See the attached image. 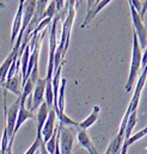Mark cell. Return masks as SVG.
<instances>
[{
    "mask_svg": "<svg viewBox=\"0 0 147 154\" xmlns=\"http://www.w3.org/2000/svg\"><path fill=\"white\" fill-rule=\"evenodd\" d=\"M142 49L140 48L138 37L133 31V49H132V61L129 68V75L126 82V92L129 93L140 74V66H141V57H142Z\"/></svg>",
    "mask_w": 147,
    "mask_h": 154,
    "instance_id": "obj_1",
    "label": "cell"
},
{
    "mask_svg": "<svg viewBox=\"0 0 147 154\" xmlns=\"http://www.w3.org/2000/svg\"><path fill=\"white\" fill-rule=\"evenodd\" d=\"M145 81H146V69H142L140 71V78L138 80V84L135 86V90H134V93H133V97L128 104V108L123 115V118L121 121V125H120V129L116 134V136H120L123 139V134H124V127H126V123H127V119L129 115L134 111L138 110V106H139V103H140V97H141V92H142V88L145 86Z\"/></svg>",
    "mask_w": 147,
    "mask_h": 154,
    "instance_id": "obj_2",
    "label": "cell"
},
{
    "mask_svg": "<svg viewBox=\"0 0 147 154\" xmlns=\"http://www.w3.org/2000/svg\"><path fill=\"white\" fill-rule=\"evenodd\" d=\"M59 125L58 140L60 154H73L75 139H77V127H64Z\"/></svg>",
    "mask_w": 147,
    "mask_h": 154,
    "instance_id": "obj_3",
    "label": "cell"
},
{
    "mask_svg": "<svg viewBox=\"0 0 147 154\" xmlns=\"http://www.w3.org/2000/svg\"><path fill=\"white\" fill-rule=\"evenodd\" d=\"M59 16L56 14L52 23H50V34H49V57H48V67H47V75L45 80L52 81V78L54 74V54H55V49H56V26L59 23Z\"/></svg>",
    "mask_w": 147,
    "mask_h": 154,
    "instance_id": "obj_4",
    "label": "cell"
},
{
    "mask_svg": "<svg viewBox=\"0 0 147 154\" xmlns=\"http://www.w3.org/2000/svg\"><path fill=\"white\" fill-rule=\"evenodd\" d=\"M129 5V10H130V16H132V22H133V28H134V32L138 37L139 41V44H140V48L142 50H146V45H147V29H146V24L144 23V20L140 18L139 13L134 10V7L128 2Z\"/></svg>",
    "mask_w": 147,
    "mask_h": 154,
    "instance_id": "obj_5",
    "label": "cell"
},
{
    "mask_svg": "<svg viewBox=\"0 0 147 154\" xmlns=\"http://www.w3.org/2000/svg\"><path fill=\"white\" fill-rule=\"evenodd\" d=\"M19 106H20V97L16 98V100L11 104V106L8 109H6V104L4 103V117H5L4 127L6 128V131H7V136L10 140L8 143L11 142V139H12V134H13V129H14Z\"/></svg>",
    "mask_w": 147,
    "mask_h": 154,
    "instance_id": "obj_6",
    "label": "cell"
},
{
    "mask_svg": "<svg viewBox=\"0 0 147 154\" xmlns=\"http://www.w3.org/2000/svg\"><path fill=\"white\" fill-rule=\"evenodd\" d=\"M111 1L110 0H102V1H98V0H87L86 4H87V10H86V17L84 19V22L81 23L80 28L81 29H85L90 25V23L95 19V17L98 14L99 11H102L104 7H107Z\"/></svg>",
    "mask_w": 147,
    "mask_h": 154,
    "instance_id": "obj_7",
    "label": "cell"
},
{
    "mask_svg": "<svg viewBox=\"0 0 147 154\" xmlns=\"http://www.w3.org/2000/svg\"><path fill=\"white\" fill-rule=\"evenodd\" d=\"M45 84L47 80L45 78H38L34 86L33 90V97L30 99V105H29V110L31 112L36 111L38 106L44 102V90H45Z\"/></svg>",
    "mask_w": 147,
    "mask_h": 154,
    "instance_id": "obj_8",
    "label": "cell"
},
{
    "mask_svg": "<svg viewBox=\"0 0 147 154\" xmlns=\"http://www.w3.org/2000/svg\"><path fill=\"white\" fill-rule=\"evenodd\" d=\"M28 119H35V112H31V111L25 106V103H22V102H20V106H19V110H18V115H17V119H16V124H14L12 139H11V142L8 143V147H12V143H13V141H14L16 135L18 134L20 127H22ZM8 147H7V148H8Z\"/></svg>",
    "mask_w": 147,
    "mask_h": 154,
    "instance_id": "obj_9",
    "label": "cell"
},
{
    "mask_svg": "<svg viewBox=\"0 0 147 154\" xmlns=\"http://www.w3.org/2000/svg\"><path fill=\"white\" fill-rule=\"evenodd\" d=\"M22 87H23V80H22V74H20V68L16 72V74L8 80H5L2 84V88L5 92H11L13 93L17 98L20 97L22 93Z\"/></svg>",
    "mask_w": 147,
    "mask_h": 154,
    "instance_id": "obj_10",
    "label": "cell"
},
{
    "mask_svg": "<svg viewBox=\"0 0 147 154\" xmlns=\"http://www.w3.org/2000/svg\"><path fill=\"white\" fill-rule=\"evenodd\" d=\"M58 117H56V112L54 110H50L49 111V115L47 117L44 124H43V128H42V131H41V137H42V142L45 143L50 137L52 135L54 134L55 129L58 125H55V122H56Z\"/></svg>",
    "mask_w": 147,
    "mask_h": 154,
    "instance_id": "obj_11",
    "label": "cell"
},
{
    "mask_svg": "<svg viewBox=\"0 0 147 154\" xmlns=\"http://www.w3.org/2000/svg\"><path fill=\"white\" fill-rule=\"evenodd\" d=\"M78 128V127H77ZM77 140H78V142H79V145L84 148V149H86L89 154H101L98 152V149H97V147L95 146V143H93V141H92V139L90 137V135L87 134V131L86 130H83V129H77Z\"/></svg>",
    "mask_w": 147,
    "mask_h": 154,
    "instance_id": "obj_12",
    "label": "cell"
},
{
    "mask_svg": "<svg viewBox=\"0 0 147 154\" xmlns=\"http://www.w3.org/2000/svg\"><path fill=\"white\" fill-rule=\"evenodd\" d=\"M23 2L24 0H20L18 4V8H17V12L14 14V18H13V23H12V29H11V39H10V43L11 45L13 47L14 45V41L17 39V36L20 31V28H22V12H23Z\"/></svg>",
    "mask_w": 147,
    "mask_h": 154,
    "instance_id": "obj_13",
    "label": "cell"
},
{
    "mask_svg": "<svg viewBox=\"0 0 147 154\" xmlns=\"http://www.w3.org/2000/svg\"><path fill=\"white\" fill-rule=\"evenodd\" d=\"M49 111L50 110L44 102L36 110V115H35V119H34L36 122V137H41V131H42V128H43V124H44L47 117L49 115Z\"/></svg>",
    "mask_w": 147,
    "mask_h": 154,
    "instance_id": "obj_14",
    "label": "cell"
},
{
    "mask_svg": "<svg viewBox=\"0 0 147 154\" xmlns=\"http://www.w3.org/2000/svg\"><path fill=\"white\" fill-rule=\"evenodd\" d=\"M99 112H101V108L98 105H95L92 111L90 112V115L86 118H84L81 122H78V128L83 129V130H87L90 127H92L97 122V119L99 117Z\"/></svg>",
    "mask_w": 147,
    "mask_h": 154,
    "instance_id": "obj_15",
    "label": "cell"
},
{
    "mask_svg": "<svg viewBox=\"0 0 147 154\" xmlns=\"http://www.w3.org/2000/svg\"><path fill=\"white\" fill-rule=\"evenodd\" d=\"M17 56H18V51L12 48L11 53L7 55V57L5 59V61L0 65V80H1V81H5V80H6V75H7V73H8V69H10V67H11L12 62L18 60Z\"/></svg>",
    "mask_w": 147,
    "mask_h": 154,
    "instance_id": "obj_16",
    "label": "cell"
},
{
    "mask_svg": "<svg viewBox=\"0 0 147 154\" xmlns=\"http://www.w3.org/2000/svg\"><path fill=\"white\" fill-rule=\"evenodd\" d=\"M66 84L67 80L66 79H61L60 82V87H59V93H58V105H56V117L60 115L65 114V105H66V100H65V93H66Z\"/></svg>",
    "mask_w": 147,
    "mask_h": 154,
    "instance_id": "obj_17",
    "label": "cell"
},
{
    "mask_svg": "<svg viewBox=\"0 0 147 154\" xmlns=\"http://www.w3.org/2000/svg\"><path fill=\"white\" fill-rule=\"evenodd\" d=\"M136 122H138V110L134 111V112H132V114L129 115V117H128V119H127V123H126V127H124L123 140H127V139L132 135V131H133V129H134Z\"/></svg>",
    "mask_w": 147,
    "mask_h": 154,
    "instance_id": "obj_18",
    "label": "cell"
},
{
    "mask_svg": "<svg viewBox=\"0 0 147 154\" xmlns=\"http://www.w3.org/2000/svg\"><path fill=\"white\" fill-rule=\"evenodd\" d=\"M44 103L49 108V110H54V93L52 87V81L47 80L45 90H44Z\"/></svg>",
    "mask_w": 147,
    "mask_h": 154,
    "instance_id": "obj_19",
    "label": "cell"
},
{
    "mask_svg": "<svg viewBox=\"0 0 147 154\" xmlns=\"http://www.w3.org/2000/svg\"><path fill=\"white\" fill-rule=\"evenodd\" d=\"M146 133H147V129L146 128H144V129H141L140 131H138L136 134H134V135H130L127 140H123V143H122V147L123 148H128L129 146H132L134 142H136L138 140H140V139H142V137H145L146 136ZM121 147V148H122Z\"/></svg>",
    "mask_w": 147,
    "mask_h": 154,
    "instance_id": "obj_20",
    "label": "cell"
},
{
    "mask_svg": "<svg viewBox=\"0 0 147 154\" xmlns=\"http://www.w3.org/2000/svg\"><path fill=\"white\" fill-rule=\"evenodd\" d=\"M56 14H58V12H56V7H55V0H53V1H48V5H47V7H45V10H44L43 18L53 19Z\"/></svg>",
    "mask_w": 147,
    "mask_h": 154,
    "instance_id": "obj_21",
    "label": "cell"
},
{
    "mask_svg": "<svg viewBox=\"0 0 147 154\" xmlns=\"http://www.w3.org/2000/svg\"><path fill=\"white\" fill-rule=\"evenodd\" d=\"M42 143V137H35V141L33 142V145L28 148V151L24 154H36L38 152V148Z\"/></svg>",
    "mask_w": 147,
    "mask_h": 154,
    "instance_id": "obj_22",
    "label": "cell"
},
{
    "mask_svg": "<svg viewBox=\"0 0 147 154\" xmlns=\"http://www.w3.org/2000/svg\"><path fill=\"white\" fill-rule=\"evenodd\" d=\"M38 151H39V154H49L48 152H47V149H45V147H44V143H43V142L41 143V146H39Z\"/></svg>",
    "mask_w": 147,
    "mask_h": 154,
    "instance_id": "obj_23",
    "label": "cell"
},
{
    "mask_svg": "<svg viewBox=\"0 0 147 154\" xmlns=\"http://www.w3.org/2000/svg\"><path fill=\"white\" fill-rule=\"evenodd\" d=\"M127 152H128V148H121V151H120V154H127Z\"/></svg>",
    "mask_w": 147,
    "mask_h": 154,
    "instance_id": "obj_24",
    "label": "cell"
},
{
    "mask_svg": "<svg viewBox=\"0 0 147 154\" xmlns=\"http://www.w3.org/2000/svg\"><path fill=\"white\" fill-rule=\"evenodd\" d=\"M4 82H5V81H1V80H0V86H2V84H4Z\"/></svg>",
    "mask_w": 147,
    "mask_h": 154,
    "instance_id": "obj_25",
    "label": "cell"
},
{
    "mask_svg": "<svg viewBox=\"0 0 147 154\" xmlns=\"http://www.w3.org/2000/svg\"><path fill=\"white\" fill-rule=\"evenodd\" d=\"M0 154H2V153H0Z\"/></svg>",
    "mask_w": 147,
    "mask_h": 154,
    "instance_id": "obj_26",
    "label": "cell"
}]
</instances>
